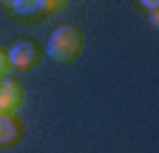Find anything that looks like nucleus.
Returning <instances> with one entry per match:
<instances>
[{
  "instance_id": "7ed1b4c3",
  "label": "nucleus",
  "mask_w": 159,
  "mask_h": 153,
  "mask_svg": "<svg viewBox=\"0 0 159 153\" xmlns=\"http://www.w3.org/2000/svg\"><path fill=\"white\" fill-rule=\"evenodd\" d=\"M6 57H9V65H11V68L29 71V68H34V63L40 60V51H37V46H34L31 40H17V43L6 51Z\"/></svg>"
},
{
  "instance_id": "f03ea898",
  "label": "nucleus",
  "mask_w": 159,
  "mask_h": 153,
  "mask_svg": "<svg viewBox=\"0 0 159 153\" xmlns=\"http://www.w3.org/2000/svg\"><path fill=\"white\" fill-rule=\"evenodd\" d=\"M23 105V88L17 80L3 76L0 80V116H14Z\"/></svg>"
},
{
  "instance_id": "39448f33",
  "label": "nucleus",
  "mask_w": 159,
  "mask_h": 153,
  "mask_svg": "<svg viewBox=\"0 0 159 153\" xmlns=\"http://www.w3.org/2000/svg\"><path fill=\"white\" fill-rule=\"evenodd\" d=\"M3 6L14 9V11H34V3L37 0H0Z\"/></svg>"
},
{
  "instance_id": "423d86ee",
  "label": "nucleus",
  "mask_w": 159,
  "mask_h": 153,
  "mask_svg": "<svg viewBox=\"0 0 159 153\" xmlns=\"http://www.w3.org/2000/svg\"><path fill=\"white\" fill-rule=\"evenodd\" d=\"M63 3H66V0H37L34 9H37V11H60V9H63Z\"/></svg>"
},
{
  "instance_id": "0eeeda50",
  "label": "nucleus",
  "mask_w": 159,
  "mask_h": 153,
  "mask_svg": "<svg viewBox=\"0 0 159 153\" xmlns=\"http://www.w3.org/2000/svg\"><path fill=\"white\" fill-rule=\"evenodd\" d=\"M9 68H11V65H9V57H6V51H0V80H3V76L9 74Z\"/></svg>"
},
{
  "instance_id": "f257e3e1",
  "label": "nucleus",
  "mask_w": 159,
  "mask_h": 153,
  "mask_svg": "<svg viewBox=\"0 0 159 153\" xmlns=\"http://www.w3.org/2000/svg\"><path fill=\"white\" fill-rule=\"evenodd\" d=\"M80 51H83V34H80V28L66 23V26H57L51 31L46 54L54 63H71V60H77Z\"/></svg>"
},
{
  "instance_id": "6e6552de",
  "label": "nucleus",
  "mask_w": 159,
  "mask_h": 153,
  "mask_svg": "<svg viewBox=\"0 0 159 153\" xmlns=\"http://www.w3.org/2000/svg\"><path fill=\"white\" fill-rule=\"evenodd\" d=\"M142 6L151 9V11H156V9H159V0H142Z\"/></svg>"
},
{
  "instance_id": "20e7f679",
  "label": "nucleus",
  "mask_w": 159,
  "mask_h": 153,
  "mask_svg": "<svg viewBox=\"0 0 159 153\" xmlns=\"http://www.w3.org/2000/svg\"><path fill=\"white\" fill-rule=\"evenodd\" d=\"M20 122L17 116H0V145H9V142H17L20 136Z\"/></svg>"
}]
</instances>
